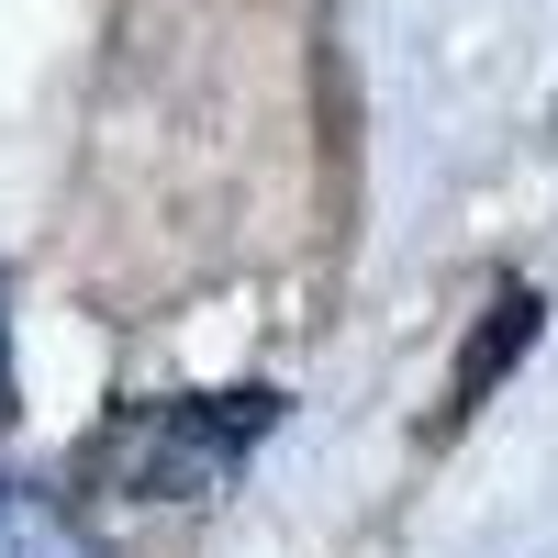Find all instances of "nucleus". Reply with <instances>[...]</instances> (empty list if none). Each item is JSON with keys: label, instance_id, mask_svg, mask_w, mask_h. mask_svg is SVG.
Masks as SVG:
<instances>
[{"label": "nucleus", "instance_id": "nucleus-3", "mask_svg": "<svg viewBox=\"0 0 558 558\" xmlns=\"http://www.w3.org/2000/svg\"><path fill=\"white\" fill-rule=\"evenodd\" d=\"M0 558H101V547H89V525L68 514L57 492L0 481Z\"/></svg>", "mask_w": 558, "mask_h": 558}, {"label": "nucleus", "instance_id": "nucleus-1", "mask_svg": "<svg viewBox=\"0 0 558 558\" xmlns=\"http://www.w3.org/2000/svg\"><path fill=\"white\" fill-rule=\"evenodd\" d=\"M279 425L268 391H202V402H123L89 436V481H112L134 502H202L235 481V458Z\"/></svg>", "mask_w": 558, "mask_h": 558}, {"label": "nucleus", "instance_id": "nucleus-2", "mask_svg": "<svg viewBox=\"0 0 558 558\" xmlns=\"http://www.w3.org/2000/svg\"><path fill=\"white\" fill-rule=\"evenodd\" d=\"M536 324H547V302L525 291V279H502V291L481 302V324H470V347H458V368H447V425H470V413L502 391V368H514L525 347H536Z\"/></svg>", "mask_w": 558, "mask_h": 558}]
</instances>
